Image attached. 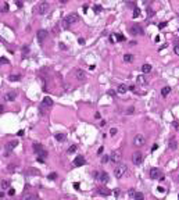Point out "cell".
I'll return each instance as SVG.
<instances>
[{
    "instance_id": "9c48e42d",
    "label": "cell",
    "mask_w": 179,
    "mask_h": 200,
    "mask_svg": "<svg viewBox=\"0 0 179 200\" xmlns=\"http://www.w3.org/2000/svg\"><path fill=\"white\" fill-rule=\"evenodd\" d=\"M121 157H122V156H121V151H119V150H114L111 154H110V160H111L112 163H119V161H121Z\"/></svg>"
},
{
    "instance_id": "5b68a950",
    "label": "cell",
    "mask_w": 179,
    "mask_h": 200,
    "mask_svg": "<svg viewBox=\"0 0 179 200\" xmlns=\"http://www.w3.org/2000/svg\"><path fill=\"white\" fill-rule=\"evenodd\" d=\"M93 177H95L96 179H99V181L103 182V183L108 182V174H107V172H93Z\"/></svg>"
},
{
    "instance_id": "ffe728a7",
    "label": "cell",
    "mask_w": 179,
    "mask_h": 200,
    "mask_svg": "<svg viewBox=\"0 0 179 200\" xmlns=\"http://www.w3.org/2000/svg\"><path fill=\"white\" fill-rule=\"evenodd\" d=\"M54 138L58 140V142H64L65 139H67V136H65V133H62V132H58V133H56L54 135Z\"/></svg>"
},
{
    "instance_id": "44dd1931",
    "label": "cell",
    "mask_w": 179,
    "mask_h": 200,
    "mask_svg": "<svg viewBox=\"0 0 179 200\" xmlns=\"http://www.w3.org/2000/svg\"><path fill=\"white\" fill-rule=\"evenodd\" d=\"M34 150L36 151V153H38V154H40V153H42V151H43L45 149L42 147V144H40V143H35V144H34Z\"/></svg>"
},
{
    "instance_id": "f35d334b",
    "label": "cell",
    "mask_w": 179,
    "mask_h": 200,
    "mask_svg": "<svg viewBox=\"0 0 179 200\" xmlns=\"http://www.w3.org/2000/svg\"><path fill=\"white\" fill-rule=\"evenodd\" d=\"M0 63H1V64H8V60H7L6 57H1V58H0Z\"/></svg>"
},
{
    "instance_id": "277c9868",
    "label": "cell",
    "mask_w": 179,
    "mask_h": 200,
    "mask_svg": "<svg viewBox=\"0 0 179 200\" xmlns=\"http://www.w3.org/2000/svg\"><path fill=\"white\" fill-rule=\"evenodd\" d=\"M146 144V138L143 136V135H140V133H138L136 136L133 138V146H136V147H140V146H145Z\"/></svg>"
},
{
    "instance_id": "ab89813d",
    "label": "cell",
    "mask_w": 179,
    "mask_h": 200,
    "mask_svg": "<svg viewBox=\"0 0 179 200\" xmlns=\"http://www.w3.org/2000/svg\"><path fill=\"white\" fill-rule=\"evenodd\" d=\"M173 51H175V54L179 56V44H176L175 47H173Z\"/></svg>"
},
{
    "instance_id": "d6a6232c",
    "label": "cell",
    "mask_w": 179,
    "mask_h": 200,
    "mask_svg": "<svg viewBox=\"0 0 179 200\" xmlns=\"http://www.w3.org/2000/svg\"><path fill=\"white\" fill-rule=\"evenodd\" d=\"M117 128H111V129H110V135H111V136H115V135H117Z\"/></svg>"
},
{
    "instance_id": "9a60e30c",
    "label": "cell",
    "mask_w": 179,
    "mask_h": 200,
    "mask_svg": "<svg viewBox=\"0 0 179 200\" xmlns=\"http://www.w3.org/2000/svg\"><path fill=\"white\" fill-rule=\"evenodd\" d=\"M136 81H138V83H139V85H143V86H145V85H147V82H149V81H147V78H146L145 75H138V77H136Z\"/></svg>"
},
{
    "instance_id": "e575fe53",
    "label": "cell",
    "mask_w": 179,
    "mask_h": 200,
    "mask_svg": "<svg viewBox=\"0 0 179 200\" xmlns=\"http://www.w3.org/2000/svg\"><path fill=\"white\" fill-rule=\"evenodd\" d=\"M128 194L131 196V197H135V194H136V192H135V189H129Z\"/></svg>"
},
{
    "instance_id": "d590c367",
    "label": "cell",
    "mask_w": 179,
    "mask_h": 200,
    "mask_svg": "<svg viewBox=\"0 0 179 200\" xmlns=\"http://www.w3.org/2000/svg\"><path fill=\"white\" fill-rule=\"evenodd\" d=\"M108 160H110V156H104V157H101V163H103V164L107 163Z\"/></svg>"
},
{
    "instance_id": "ba28073f",
    "label": "cell",
    "mask_w": 179,
    "mask_h": 200,
    "mask_svg": "<svg viewBox=\"0 0 179 200\" xmlns=\"http://www.w3.org/2000/svg\"><path fill=\"white\" fill-rule=\"evenodd\" d=\"M131 33L132 35H145V31H143V28L138 25V24H135L131 27Z\"/></svg>"
},
{
    "instance_id": "681fc988",
    "label": "cell",
    "mask_w": 179,
    "mask_h": 200,
    "mask_svg": "<svg viewBox=\"0 0 179 200\" xmlns=\"http://www.w3.org/2000/svg\"><path fill=\"white\" fill-rule=\"evenodd\" d=\"M106 124H107V122L104 121V120H103V121H100V127H104V125H106Z\"/></svg>"
},
{
    "instance_id": "8992f818",
    "label": "cell",
    "mask_w": 179,
    "mask_h": 200,
    "mask_svg": "<svg viewBox=\"0 0 179 200\" xmlns=\"http://www.w3.org/2000/svg\"><path fill=\"white\" fill-rule=\"evenodd\" d=\"M47 36H49V32H47L46 29H39V31H38V33H36V39H38V42H39V43H43Z\"/></svg>"
},
{
    "instance_id": "60d3db41",
    "label": "cell",
    "mask_w": 179,
    "mask_h": 200,
    "mask_svg": "<svg viewBox=\"0 0 179 200\" xmlns=\"http://www.w3.org/2000/svg\"><path fill=\"white\" fill-rule=\"evenodd\" d=\"M157 190H158L160 193H164V192H165V188H162V186H158V188H157Z\"/></svg>"
},
{
    "instance_id": "d4e9b609",
    "label": "cell",
    "mask_w": 179,
    "mask_h": 200,
    "mask_svg": "<svg viewBox=\"0 0 179 200\" xmlns=\"http://www.w3.org/2000/svg\"><path fill=\"white\" fill-rule=\"evenodd\" d=\"M176 147H178V144H176V140H175V139H171V140H169V149H172V150H175L176 149Z\"/></svg>"
},
{
    "instance_id": "603a6c76",
    "label": "cell",
    "mask_w": 179,
    "mask_h": 200,
    "mask_svg": "<svg viewBox=\"0 0 179 200\" xmlns=\"http://www.w3.org/2000/svg\"><path fill=\"white\" fill-rule=\"evenodd\" d=\"M8 79H10L11 82H14V81H21V75H20V74H15V75L13 74V75L8 77Z\"/></svg>"
},
{
    "instance_id": "f907efd6",
    "label": "cell",
    "mask_w": 179,
    "mask_h": 200,
    "mask_svg": "<svg viewBox=\"0 0 179 200\" xmlns=\"http://www.w3.org/2000/svg\"><path fill=\"white\" fill-rule=\"evenodd\" d=\"M97 153H99V154H101V153H103V147H100V149L97 150Z\"/></svg>"
},
{
    "instance_id": "1f68e13d",
    "label": "cell",
    "mask_w": 179,
    "mask_h": 200,
    "mask_svg": "<svg viewBox=\"0 0 179 200\" xmlns=\"http://www.w3.org/2000/svg\"><path fill=\"white\" fill-rule=\"evenodd\" d=\"M75 151H76V146H75V144H72V146L68 149V153L71 154V153H75Z\"/></svg>"
},
{
    "instance_id": "7a4b0ae2",
    "label": "cell",
    "mask_w": 179,
    "mask_h": 200,
    "mask_svg": "<svg viewBox=\"0 0 179 200\" xmlns=\"http://www.w3.org/2000/svg\"><path fill=\"white\" fill-rule=\"evenodd\" d=\"M126 170H128V167L125 165V164H118L114 168V175H115V178H122L126 174Z\"/></svg>"
},
{
    "instance_id": "2e32d148",
    "label": "cell",
    "mask_w": 179,
    "mask_h": 200,
    "mask_svg": "<svg viewBox=\"0 0 179 200\" xmlns=\"http://www.w3.org/2000/svg\"><path fill=\"white\" fill-rule=\"evenodd\" d=\"M42 106L43 107H51L53 106V99L51 97H45V99L42 100Z\"/></svg>"
},
{
    "instance_id": "b9f144b4",
    "label": "cell",
    "mask_w": 179,
    "mask_h": 200,
    "mask_svg": "<svg viewBox=\"0 0 179 200\" xmlns=\"http://www.w3.org/2000/svg\"><path fill=\"white\" fill-rule=\"evenodd\" d=\"M167 27V22H161V24H158V28L161 29V28H165Z\"/></svg>"
},
{
    "instance_id": "cb8c5ba5",
    "label": "cell",
    "mask_w": 179,
    "mask_h": 200,
    "mask_svg": "<svg viewBox=\"0 0 179 200\" xmlns=\"http://www.w3.org/2000/svg\"><path fill=\"white\" fill-rule=\"evenodd\" d=\"M169 92H171V88H169V86H164V88L161 89V94L164 96V97H165V96H168V93H169Z\"/></svg>"
},
{
    "instance_id": "f6af8a7d",
    "label": "cell",
    "mask_w": 179,
    "mask_h": 200,
    "mask_svg": "<svg viewBox=\"0 0 179 200\" xmlns=\"http://www.w3.org/2000/svg\"><path fill=\"white\" fill-rule=\"evenodd\" d=\"M78 42H79V44H85V39L83 38H79Z\"/></svg>"
},
{
    "instance_id": "484cf974",
    "label": "cell",
    "mask_w": 179,
    "mask_h": 200,
    "mask_svg": "<svg viewBox=\"0 0 179 200\" xmlns=\"http://www.w3.org/2000/svg\"><path fill=\"white\" fill-rule=\"evenodd\" d=\"M124 61H125V63H132V61H133V56L132 54H125L124 56Z\"/></svg>"
},
{
    "instance_id": "bcb514c9",
    "label": "cell",
    "mask_w": 179,
    "mask_h": 200,
    "mask_svg": "<svg viewBox=\"0 0 179 200\" xmlns=\"http://www.w3.org/2000/svg\"><path fill=\"white\" fill-rule=\"evenodd\" d=\"M28 47H27V46H24V47H22V53H24V54H25V53H28Z\"/></svg>"
},
{
    "instance_id": "d6986e66",
    "label": "cell",
    "mask_w": 179,
    "mask_h": 200,
    "mask_svg": "<svg viewBox=\"0 0 179 200\" xmlns=\"http://www.w3.org/2000/svg\"><path fill=\"white\" fill-rule=\"evenodd\" d=\"M140 70H142V72H143V74H149V72H151V70H153V67H151L150 64H143Z\"/></svg>"
},
{
    "instance_id": "ee69618b",
    "label": "cell",
    "mask_w": 179,
    "mask_h": 200,
    "mask_svg": "<svg viewBox=\"0 0 179 200\" xmlns=\"http://www.w3.org/2000/svg\"><path fill=\"white\" fill-rule=\"evenodd\" d=\"M14 193H15L14 189H10V190H8V196H14Z\"/></svg>"
},
{
    "instance_id": "836d02e7",
    "label": "cell",
    "mask_w": 179,
    "mask_h": 200,
    "mask_svg": "<svg viewBox=\"0 0 179 200\" xmlns=\"http://www.w3.org/2000/svg\"><path fill=\"white\" fill-rule=\"evenodd\" d=\"M133 110H135L133 107H129L128 110L125 111V114H128V115H131V114H133Z\"/></svg>"
},
{
    "instance_id": "db71d44e",
    "label": "cell",
    "mask_w": 179,
    "mask_h": 200,
    "mask_svg": "<svg viewBox=\"0 0 179 200\" xmlns=\"http://www.w3.org/2000/svg\"><path fill=\"white\" fill-rule=\"evenodd\" d=\"M178 32H179V29H178Z\"/></svg>"
},
{
    "instance_id": "83f0119b",
    "label": "cell",
    "mask_w": 179,
    "mask_h": 200,
    "mask_svg": "<svg viewBox=\"0 0 179 200\" xmlns=\"http://www.w3.org/2000/svg\"><path fill=\"white\" fill-rule=\"evenodd\" d=\"M47 178H49L50 181H54V179L57 178V174H56V172H51V174H49V175H47Z\"/></svg>"
},
{
    "instance_id": "7dc6e473",
    "label": "cell",
    "mask_w": 179,
    "mask_h": 200,
    "mask_svg": "<svg viewBox=\"0 0 179 200\" xmlns=\"http://www.w3.org/2000/svg\"><path fill=\"white\" fill-rule=\"evenodd\" d=\"M60 47H61V49H64V50L67 49V46H65V44H64V43H60Z\"/></svg>"
},
{
    "instance_id": "4dcf8cb0",
    "label": "cell",
    "mask_w": 179,
    "mask_h": 200,
    "mask_svg": "<svg viewBox=\"0 0 179 200\" xmlns=\"http://www.w3.org/2000/svg\"><path fill=\"white\" fill-rule=\"evenodd\" d=\"M93 10H95L96 13H100V11H101V6L100 4H95V6H93Z\"/></svg>"
},
{
    "instance_id": "7402d4cb",
    "label": "cell",
    "mask_w": 179,
    "mask_h": 200,
    "mask_svg": "<svg viewBox=\"0 0 179 200\" xmlns=\"http://www.w3.org/2000/svg\"><path fill=\"white\" fill-rule=\"evenodd\" d=\"M97 192H99L100 194H103V196H108V194H111V192H110L107 188H99Z\"/></svg>"
},
{
    "instance_id": "74e56055",
    "label": "cell",
    "mask_w": 179,
    "mask_h": 200,
    "mask_svg": "<svg viewBox=\"0 0 179 200\" xmlns=\"http://www.w3.org/2000/svg\"><path fill=\"white\" fill-rule=\"evenodd\" d=\"M7 10H8V4H7V3H4V4L1 6V11L4 13V11H7Z\"/></svg>"
},
{
    "instance_id": "6da1fadb",
    "label": "cell",
    "mask_w": 179,
    "mask_h": 200,
    "mask_svg": "<svg viewBox=\"0 0 179 200\" xmlns=\"http://www.w3.org/2000/svg\"><path fill=\"white\" fill-rule=\"evenodd\" d=\"M79 21V15L76 14V13H71V14H68L65 18H64V21H62V28L64 29H67V28H69V25H72V24H75V22Z\"/></svg>"
},
{
    "instance_id": "7bdbcfd3",
    "label": "cell",
    "mask_w": 179,
    "mask_h": 200,
    "mask_svg": "<svg viewBox=\"0 0 179 200\" xmlns=\"http://www.w3.org/2000/svg\"><path fill=\"white\" fill-rule=\"evenodd\" d=\"M147 15H154V13H153V10H151V8H147Z\"/></svg>"
},
{
    "instance_id": "8d00e7d4",
    "label": "cell",
    "mask_w": 179,
    "mask_h": 200,
    "mask_svg": "<svg viewBox=\"0 0 179 200\" xmlns=\"http://www.w3.org/2000/svg\"><path fill=\"white\" fill-rule=\"evenodd\" d=\"M133 11H135V13H133V15H132V17H133V18H136V17L140 14V10H139V8H135Z\"/></svg>"
},
{
    "instance_id": "52a82bcc",
    "label": "cell",
    "mask_w": 179,
    "mask_h": 200,
    "mask_svg": "<svg viewBox=\"0 0 179 200\" xmlns=\"http://www.w3.org/2000/svg\"><path fill=\"white\" fill-rule=\"evenodd\" d=\"M142 161H143V153H140V151H136L132 154V163H133L135 165H139L142 164Z\"/></svg>"
},
{
    "instance_id": "c3c4849f",
    "label": "cell",
    "mask_w": 179,
    "mask_h": 200,
    "mask_svg": "<svg viewBox=\"0 0 179 200\" xmlns=\"http://www.w3.org/2000/svg\"><path fill=\"white\" fill-rule=\"evenodd\" d=\"M17 135H18V136H22V135H24V131H22V129H21V131H18Z\"/></svg>"
},
{
    "instance_id": "4fadbf2b",
    "label": "cell",
    "mask_w": 179,
    "mask_h": 200,
    "mask_svg": "<svg viewBox=\"0 0 179 200\" xmlns=\"http://www.w3.org/2000/svg\"><path fill=\"white\" fill-rule=\"evenodd\" d=\"M15 97H17V92H14V90L7 92V93L4 94V100H7V101H14Z\"/></svg>"
},
{
    "instance_id": "f5cc1de1",
    "label": "cell",
    "mask_w": 179,
    "mask_h": 200,
    "mask_svg": "<svg viewBox=\"0 0 179 200\" xmlns=\"http://www.w3.org/2000/svg\"><path fill=\"white\" fill-rule=\"evenodd\" d=\"M178 182H179V175H178Z\"/></svg>"
},
{
    "instance_id": "30bf717a",
    "label": "cell",
    "mask_w": 179,
    "mask_h": 200,
    "mask_svg": "<svg viewBox=\"0 0 179 200\" xmlns=\"http://www.w3.org/2000/svg\"><path fill=\"white\" fill-rule=\"evenodd\" d=\"M149 174H150V178H151V179H160V177L162 175L161 172H160V170H158V168H156V167L150 168Z\"/></svg>"
},
{
    "instance_id": "e0dca14e",
    "label": "cell",
    "mask_w": 179,
    "mask_h": 200,
    "mask_svg": "<svg viewBox=\"0 0 179 200\" xmlns=\"http://www.w3.org/2000/svg\"><path fill=\"white\" fill-rule=\"evenodd\" d=\"M128 86L125 85V83H121V85H118V88H117V92L118 93H121V94H124V93H126V90H128Z\"/></svg>"
},
{
    "instance_id": "8fae6325",
    "label": "cell",
    "mask_w": 179,
    "mask_h": 200,
    "mask_svg": "<svg viewBox=\"0 0 179 200\" xmlns=\"http://www.w3.org/2000/svg\"><path fill=\"white\" fill-rule=\"evenodd\" d=\"M75 167H82L83 164H86V160H85L82 156H76L75 158H74V163H72Z\"/></svg>"
},
{
    "instance_id": "7c38bea8",
    "label": "cell",
    "mask_w": 179,
    "mask_h": 200,
    "mask_svg": "<svg viewBox=\"0 0 179 200\" xmlns=\"http://www.w3.org/2000/svg\"><path fill=\"white\" fill-rule=\"evenodd\" d=\"M75 75H76V79H78V81H82V82H83L85 79H86V72H85L83 70H81V68L75 71Z\"/></svg>"
},
{
    "instance_id": "816d5d0a",
    "label": "cell",
    "mask_w": 179,
    "mask_h": 200,
    "mask_svg": "<svg viewBox=\"0 0 179 200\" xmlns=\"http://www.w3.org/2000/svg\"><path fill=\"white\" fill-rule=\"evenodd\" d=\"M95 68H96V65H89V70H92V71H93Z\"/></svg>"
},
{
    "instance_id": "f1b7e54d",
    "label": "cell",
    "mask_w": 179,
    "mask_h": 200,
    "mask_svg": "<svg viewBox=\"0 0 179 200\" xmlns=\"http://www.w3.org/2000/svg\"><path fill=\"white\" fill-rule=\"evenodd\" d=\"M115 36H117V40H118V42H122V40H125V36H124V35H121V33H117Z\"/></svg>"
},
{
    "instance_id": "ac0fdd59",
    "label": "cell",
    "mask_w": 179,
    "mask_h": 200,
    "mask_svg": "<svg viewBox=\"0 0 179 200\" xmlns=\"http://www.w3.org/2000/svg\"><path fill=\"white\" fill-rule=\"evenodd\" d=\"M17 144H18L17 140H11V142H8V143H7V146H6L7 151H11L13 149H15V147H17Z\"/></svg>"
},
{
    "instance_id": "3957f363",
    "label": "cell",
    "mask_w": 179,
    "mask_h": 200,
    "mask_svg": "<svg viewBox=\"0 0 179 200\" xmlns=\"http://www.w3.org/2000/svg\"><path fill=\"white\" fill-rule=\"evenodd\" d=\"M49 8H50V4L47 3V1H40L39 4L36 6V13L38 14H40V15H43V14H46L47 11H49Z\"/></svg>"
},
{
    "instance_id": "4316f807",
    "label": "cell",
    "mask_w": 179,
    "mask_h": 200,
    "mask_svg": "<svg viewBox=\"0 0 179 200\" xmlns=\"http://www.w3.org/2000/svg\"><path fill=\"white\" fill-rule=\"evenodd\" d=\"M135 200H145V194L142 193V192H136V194H135Z\"/></svg>"
},
{
    "instance_id": "f546056e",
    "label": "cell",
    "mask_w": 179,
    "mask_h": 200,
    "mask_svg": "<svg viewBox=\"0 0 179 200\" xmlns=\"http://www.w3.org/2000/svg\"><path fill=\"white\" fill-rule=\"evenodd\" d=\"M8 186H10V183L7 181H1V189H7Z\"/></svg>"
},
{
    "instance_id": "5bb4252c",
    "label": "cell",
    "mask_w": 179,
    "mask_h": 200,
    "mask_svg": "<svg viewBox=\"0 0 179 200\" xmlns=\"http://www.w3.org/2000/svg\"><path fill=\"white\" fill-rule=\"evenodd\" d=\"M22 200H38V197H36V194L31 193V192H25L22 194Z\"/></svg>"
}]
</instances>
